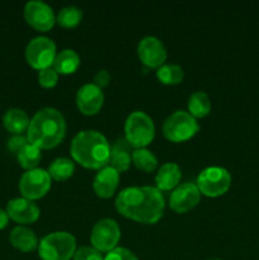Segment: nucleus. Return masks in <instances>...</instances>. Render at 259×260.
Instances as JSON below:
<instances>
[{
    "instance_id": "nucleus-25",
    "label": "nucleus",
    "mask_w": 259,
    "mask_h": 260,
    "mask_svg": "<svg viewBox=\"0 0 259 260\" xmlns=\"http://www.w3.org/2000/svg\"><path fill=\"white\" fill-rule=\"evenodd\" d=\"M132 162L137 169L145 173L154 172L157 167V160L151 151L146 149H135L132 152Z\"/></svg>"
},
{
    "instance_id": "nucleus-5",
    "label": "nucleus",
    "mask_w": 259,
    "mask_h": 260,
    "mask_svg": "<svg viewBox=\"0 0 259 260\" xmlns=\"http://www.w3.org/2000/svg\"><path fill=\"white\" fill-rule=\"evenodd\" d=\"M124 132H126L124 139L134 149H144L154 140V122L144 112H134L127 118Z\"/></svg>"
},
{
    "instance_id": "nucleus-27",
    "label": "nucleus",
    "mask_w": 259,
    "mask_h": 260,
    "mask_svg": "<svg viewBox=\"0 0 259 260\" xmlns=\"http://www.w3.org/2000/svg\"><path fill=\"white\" fill-rule=\"evenodd\" d=\"M83 19V12L76 7H65L58 13L57 20L58 24L62 28H74L79 24Z\"/></svg>"
},
{
    "instance_id": "nucleus-13",
    "label": "nucleus",
    "mask_w": 259,
    "mask_h": 260,
    "mask_svg": "<svg viewBox=\"0 0 259 260\" xmlns=\"http://www.w3.org/2000/svg\"><path fill=\"white\" fill-rule=\"evenodd\" d=\"M137 52L142 63L149 68H160L167 60V50L156 37H145L140 42Z\"/></svg>"
},
{
    "instance_id": "nucleus-23",
    "label": "nucleus",
    "mask_w": 259,
    "mask_h": 260,
    "mask_svg": "<svg viewBox=\"0 0 259 260\" xmlns=\"http://www.w3.org/2000/svg\"><path fill=\"white\" fill-rule=\"evenodd\" d=\"M74 172H75V165L70 159H66V157L56 159L48 169L50 177L57 182H63V180L69 179L74 174Z\"/></svg>"
},
{
    "instance_id": "nucleus-15",
    "label": "nucleus",
    "mask_w": 259,
    "mask_h": 260,
    "mask_svg": "<svg viewBox=\"0 0 259 260\" xmlns=\"http://www.w3.org/2000/svg\"><path fill=\"white\" fill-rule=\"evenodd\" d=\"M9 218L18 223H33L40 217V208L33 201L27 198H15L7 206Z\"/></svg>"
},
{
    "instance_id": "nucleus-30",
    "label": "nucleus",
    "mask_w": 259,
    "mask_h": 260,
    "mask_svg": "<svg viewBox=\"0 0 259 260\" xmlns=\"http://www.w3.org/2000/svg\"><path fill=\"white\" fill-rule=\"evenodd\" d=\"M104 260H139L132 251L126 248H116L109 251Z\"/></svg>"
},
{
    "instance_id": "nucleus-11",
    "label": "nucleus",
    "mask_w": 259,
    "mask_h": 260,
    "mask_svg": "<svg viewBox=\"0 0 259 260\" xmlns=\"http://www.w3.org/2000/svg\"><path fill=\"white\" fill-rule=\"evenodd\" d=\"M24 18L28 24L41 32L50 30L56 22L52 8L40 0H33L25 4Z\"/></svg>"
},
{
    "instance_id": "nucleus-3",
    "label": "nucleus",
    "mask_w": 259,
    "mask_h": 260,
    "mask_svg": "<svg viewBox=\"0 0 259 260\" xmlns=\"http://www.w3.org/2000/svg\"><path fill=\"white\" fill-rule=\"evenodd\" d=\"M71 156L89 169H101L111 156V147L106 137L96 131H81L71 142Z\"/></svg>"
},
{
    "instance_id": "nucleus-6",
    "label": "nucleus",
    "mask_w": 259,
    "mask_h": 260,
    "mask_svg": "<svg viewBox=\"0 0 259 260\" xmlns=\"http://www.w3.org/2000/svg\"><path fill=\"white\" fill-rule=\"evenodd\" d=\"M200 129L195 117L188 112L177 111L168 117L163 126V134L169 141L183 142L192 139Z\"/></svg>"
},
{
    "instance_id": "nucleus-26",
    "label": "nucleus",
    "mask_w": 259,
    "mask_h": 260,
    "mask_svg": "<svg viewBox=\"0 0 259 260\" xmlns=\"http://www.w3.org/2000/svg\"><path fill=\"white\" fill-rule=\"evenodd\" d=\"M156 76L163 84L175 85V84L182 83L184 73H183L182 68L178 65H163L157 69Z\"/></svg>"
},
{
    "instance_id": "nucleus-10",
    "label": "nucleus",
    "mask_w": 259,
    "mask_h": 260,
    "mask_svg": "<svg viewBox=\"0 0 259 260\" xmlns=\"http://www.w3.org/2000/svg\"><path fill=\"white\" fill-rule=\"evenodd\" d=\"M51 188V177L43 169L28 170L22 175L19 182V190L23 198L33 201L40 200L47 194Z\"/></svg>"
},
{
    "instance_id": "nucleus-21",
    "label": "nucleus",
    "mask_w": 259,
    "mask_h": 260,
    "mask_svg": "<svg viewBox=\"0 0 259 260\" xmlns=\"http://www.w3.org/2000/svg\"><path fill=\"white\" fill-rule=\"evenodd\" d=\"M80 65L79 55L74 50H63L56 55L53 61V69L57 74H73Z\"/></svg>"
},
{
    "instance_id": "nucleus-9",
    "label": "nucleus",
    "mask_w": 259,
    "mask_h": 260,
    "mask_svg": "<svg viewBox=\"0 0 259 260\" xmlns=\"http://www.w3.org/2000/svg\"><path fill=\"white\" fill-rule=\"evenodd\" d=\"M25 58L33 69L43 70L51 68L56 58V46L50 38H33L25 48Z\"/></svg>"
},
{
    "instance_id": "nucleus-19",
    "label": "nucleus",
    "mask_w": 259,
    "mask_h": 260,
    "mask_svg": "<svg viewBox=\"0 0 259 260\" xmlns=\"http://www.w3.org/2000/svg\"><path fill=\"white\" fill-rule=\"evenodd\" d=\"M4 127L13 135H22L29 127L30 119L24 111L19 108H10L3 117Z\"/></svg>"
},
{
    "instance_id": "nucleus-24",
    "label": "nucleus",
    "mask_w": 259,
    "mask_h": 260,
    "mask_svg": "<svg viewBox=\"0 0 259 260\" xmlns=\"http://www.w3.org/2000/svg\"><path fill=\"white\" fill-rule=\"evenodd\" d=\"M41 149H38L35 145L28 142L24 147L18 154V162L23 169L33 170L37 169V165L41 161Z\"/></svg>"
},
{
    "instance_id": "nucleus-29",
    "label": "nucleus",
    "mask_w": 259,
    "mask_h": 260,
    "mask_svg": "<svg viewBox=\"0 0 259 260\" xmlns=\"http://www.w3.org/2000/svg\"><path fill=\"white\" fill-rule=\"evenodd\" d=\"M74 260H104L101 251L89 246H83L74 254Z\"/></svg>"
},
{
    "instance_id": "nucleus-4",
    "label": "nucleus",
    "mask_w": 259,
    "mask_h": 260,
    "mask_svg": "<svg viewBox=\"0 0 259 260\" xmlns=\"http://www.w3.org/2000/svg\"><path fill=\"white\" fill-rule=\"evenodd\" d=\"M75 251V238L65 231L45 236L38 245V254L42 260H70Z\"/></svg>"
},
{
    "instance_id": "nucleus-1",
    "label": "nucleus",
    "mask_w": 259,
    "mask_h": 260,
    "mask_svg": "<svg viewBox=\"0 0 259 260\" xmlns=\"http://www.w3.org/2000/svg\"><path fill=\"white\" fill-rule=\"evenodd\" d=\"M164 197L157 188H126L116 200V208L124 217L142 223H155L164 212Z\"/></svg>"
},
{
    "instance_id": "nucleus-20",
    "label": "nucleus",
    "mask_w": 259,
    "mask_h": 260,
    "mask_svg": "<svg viewBox=\"0 0 259 260\" xmlns=\"http://www.w3.org/2000/svg\"><path fill=\"white\" fill-rule=\"evenodd\" d=\"M182 178V172L179 167L173 162L164 164L157 172L156 178V187L159 190H170L174 187H177Z\"/></svg>"
},
{
    "instance_id": "nucleus-34",
    "label": "nucleus",
    "mask_w": 259,
    "mask_h": 260,
    "mask_svg": "<svg viewBox=\"0 0 259 260\" xmlns=\"http://www.w3.org/2000/svg\"><path fill=\"white\" fill-rule=\"evenodd\" d=\"M210 260H221V259H210Z\"/></svg>"
},
{
    "instance_id": "nucleus-17",
    "label": "nucleus",
    "mask_w": 259,
    "mask_h": 260,
    "mask_svg": "<svg viewBox=\"0 0 259 260\" xmlns=\"http://www.w3.org/2000/svg\"><path fill=\"white\" fill-rule=\"evenodd\" d=\"M132 152H134V147L126 139H118L114 141L111 147V156H109L111 167L118 173L126 172L132 162Z\"/></svg>"
},
{
    "instance_id": "nucleus-28",
    "label": "nucleus",
    "mask_w": 259,
    "mask_h": 260,
    "mask_svg": "<svg viewBox=\"0 0 259 260\" xmlns=\"http://www.w3.org/2000/svg\"><path fill=\"white\" fill-rule=\"evenodd\" d=\"M57 79L58 74L53 68L43 69L38 74V81H40V84L43 88H52V86H55L57 84Z\"/></svg>"
},
{
    "instance_id": "nucleus-33",
    "label": "nucleus",
    "mask_w": 259,
    "mask_h": 260,
    "mask_svg": "<svg viewBox=\"0 0 259 260\" xmlns=\"http://www.w3.org/2000/svg\"><path fill=\"white\" fill-rule=\"evenodd\" d=\"M8 221H9V216H8L7 211L0 210V230H3L4 228H7Z\"/></svg>"
},
{
    "instance_id": "nucleus-31",
    "label": "nucleus",
    "mask_w": 259,
    "mask_h": 260,
    "mask_svg": "<svg viewBox=\"0 0 259 260\" xmlns=\"http://www.w3.org/2000/svg\"><path fill=\"white\" fill-rule=\"evenodd\" d=\"M27 144V137L22 136V135H14V136L10 137V139L8 140V149H9L10 152L18 155L20 150H22Z\"/></svg>"
},
{
    "instance_id": "nucleus-7",
    "label": "nucleus",
    "mask_w": 259,
    "mask_h": 260,
    "mask_svg": "<svg viewBox=\"0 0 259 260\" xmlns=\"http://www.w3.org/2000/svg\"><path fill=\"white\" fill-rule=\"evenodd\" d=\"M231 175L223 168L212 167L203 170L197 178V188L207 197H218L230 188Z\"/></svg>"
},
{
    "instance_id": "nucleus-18",
    "label": "nucleus",
    "mask_w": 259,
    "mask_h": 260,
    "mask_svg": "<svg viewBox=\"0 0 259 260\" xmlns=\"http://www.w3.org/2000/svg\"><path fill=\"white\" fill-rule=\"evenodd\" d=\"M10 244L23 253H30L38 246V240L32 230L23 226L13 229L9 236Z\"/></svg>"
},
{
    "instance_id": "nucleus-12",
    "label": "nucleus",
    "mask_w": 259,
    "mask_h": 260,
    "mask_svg": "<svg viewBox=\"0 0 259 260\" xmlns=\"http://www.w3.org/2000/svg\"><path fill=\"white\" fill-rule=\"evenodd\" d=\"M201 192L197 185L185 183L178 187L170 196V208L177 213H185L198 205Z\"/></svg>"
},
{
    "instance_id": "nucleus-8",
    "label": "nucleus",
    "mask_w": 259,
    "mask_h": 260,
    "mask_svg": "<svg viewBox=\"0 0 259 260\" xmlns=\"http://www.w3.org/2000/svg\"><path fill=\"white\" fill-rule=\"evenodd\" d=\"M119 239L121 230L116 221L112 218H103L98 221L91 230L90 241L93 248L101 253H109L116 249Z\"/></svg>"
},
{
    "instance_id": "nucleus-16",
    "label": "nucleus",
    "mask_w": 259,
    "mask_h": 260,
    "mask_svg": "<svg viewBox=\"0 0 259 260\" xmlns=\"http://www.w3.org/2000/svg\"><path fill=\"white\" fill-rule=\"evenodd\" d=\"M119 183V173L112 167H104L95 175L93 187L96 196L109 198L114 194Z\"/></svg>"
},
{
    "instance_id": "nucleus-14",
    "label": "nucleus",
    "mask_w": 259,
    "mask_h": 260,
    "mask_svg": "<svg viewBox=\"0 0 259 260\" xmlns=\"http://www.w3.org/2000/svg\"><path fill=\"white\" fill-rule=\"evenodd\" d=\"M104 95L102 89L94 84H85L76 94V104L80 112L86 116H93L101 111L103 106Z\"/></svg>"
},
{
    "instance_id": "nucleus-22",
    "label": "nucleus",
    "mask_w": 259,
    "mask_h": 260,
    "mask_svg": "<svg viewBox=\"0 0 259 260\" xmlns=\"http://www.w3.org/2000/svg\"><path fill=\"white\" fill-rule=\"evenodd\" d=\"M189 114L195 118H202L211 112V101L203 91H196L188 101Z\"/></svg>"
},
{
    "instance_id": "nucleus-2",
    "label": "nucleus",
    "mask_w": 259,
    "mask_h": 260,
    "mask_svg": "<svg viewBox=\"0 0 259 260\" xmlns=\"http://www.w3.org/2000/svg\"><path fill=\"white\" fill-rule=\"evenodd\" d=\"M66 124L62 114L55 108H43L30 119L27 140L38 149H53L65 137Z\"/></svg>"
},
{
    "instance_id": "nucleus-32",
    "label": "nucleus",
    "mask_w": 259,
    "mask_h": 260,
    "mask_svg": "<svg viewBox=\"0 0 259 260\" xmlns=\"http://www.w3.org/2000/svg\"><path fill=\"white\" fill-rule=\"evenodd\" d=\"M109 81H111V75H109L108 71L101 70V71H98L95 75H94V83L93 84L94 85L98 86L99 89H103L108 85Z\"/></svg>"
}]
</instances>
